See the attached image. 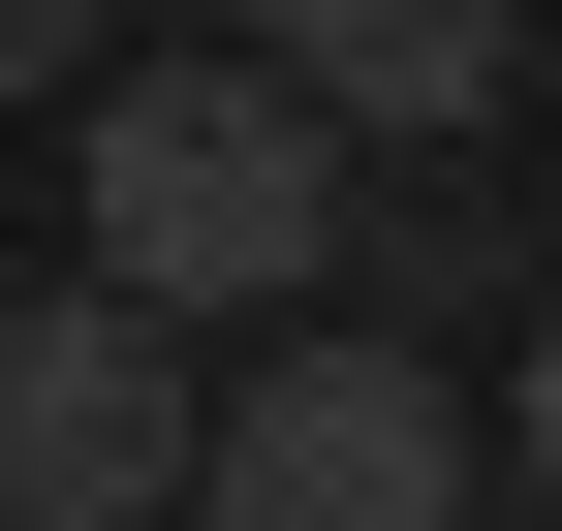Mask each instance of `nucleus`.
<instances>
[{
	"instance_id": "nucleus-1",
	"label": "nucleus",
	"mask_w": 562,
	"mask_h": 531,
	"mask_svg": "<svg viewBox=\"0 0 562 531\" xmlns=\"http://www.w3.org/2000/svg\"><path fill=\"white\" fill-rule=\"evenodd\" d=\"M344 125L281 94V63H94V250H63V282H125L157 313V344H313V282H344Z\"/></svg>"
},
{
	"instance_id": "nucleus-2",
	"label": "nucleus",
	"mask_w": 562,
	"mask_h": 531,
	"mask_svg": "<svg viewBox=\"0 0 562 531\" xmlns=\"http://www.w3.org/2000/svg\"><path fill=\"white\" fill-rule=\"evenodd\" d=\"M188 531H501V407L438 344H375V313H313V344L220 375V500Z\"/></svg>"
},
{
	"instance_id": "nucleus-3",
	"label": "nucleus",
	"mask_w": 562,
	"mask_h": 531,
	"mask_svg": "<svg viewBox=\"0 0 562 531\" xmlns=\"http://www.w3.org/2000/svg\"><path fill=\"white\" fill-rule=\"evenodd\" d=\"M220 500V344L125 282H0V531H188Z\"/></svg>"
},
{
	"instance_id": "nucleus-4",
	"label": "nucleus",
	"mask_w": 562,
	"mask_h": 531,
	"mask_svg": "<svg viewBox=\"0 0 562 531\" xmlns=\"http://www.w3.org/2000/svg\"><path fill=\"white\" fill-rule=\"evenodd\" d=\"M250 63H281L313 125H406V157H469V125L531 94V32H501V0H281Z\"/></svg>"
},
{
	"instance_id": "nucleus-5",
	"label": "nucleus",
	"mask_w": 562,
	"mask_h": 531,
	"mask_svg": "<svg viewBox=\"0 0 562 531\" xmlns=\"http://www.w3.org/2000/svg\"><path fill=\"white\" fill-rule=\"evenodd\" d=\"M501 282H531V250L469 219V188H406V219L344 250V313H375V344H438V313H501ZM531 313H562V282H531Z\"/></svg>"
},
{
	"instance_id": "nucleus-6",
	"label": "nucleus",
	"mask_w": 562,
	"mask_h": 531,
	"mask_svg": "<svg viewBox=\"0 0 562 531\" xmlns=\"http://www.w3.org/2000/svg\"><path fill=\"white\" fill-rule=\"evenodd\" d=\"M501 500H562V313H531V375H501Z\"/></svg>"
},
{
	"instance_id": "nucleus-7",
	"label": "nucleus",
	"mask_w": 562,
	"mask_h": 531,
	"mask_svg": "<svg viewBox=\"0 0 562 531\" xmlns=\"http://www.w3.org/2000/svg\"><path fill=\"white\" fill-rule=\"evenodd\" d=\"M0 94H94V32H63V0H0Z\"/></svg>"
}]
</instances>
